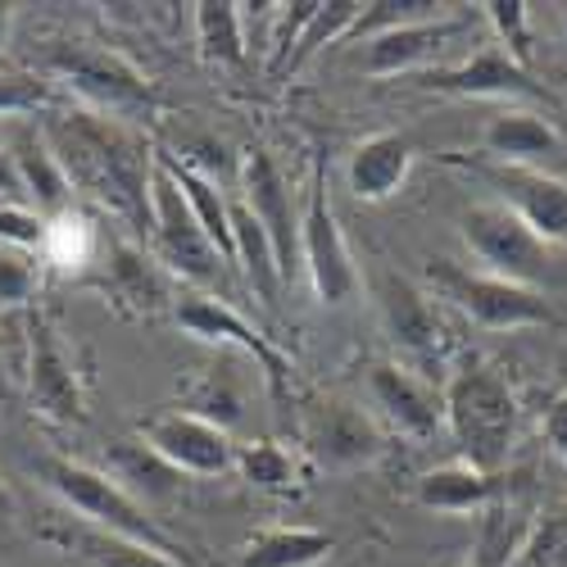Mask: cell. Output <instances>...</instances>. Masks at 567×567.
Wrapping results in <instances>:
<instances>
[{
  "label": "cell",
  "instance_id": "1",
  "mask_svg": "<svg viewBox=\"0 0 567 567\" xmlns=\"http://www.w3.org/2000/svg\"><path fill=\"white\" fill-rule=\"evenodd\" d=\"M51 151L69 177V186L96 196L114 218L136 231H151V168L155 155L146 151L127 123H114L91 110H64L41 127Z\"/></svg>",
  "mask_w": 567,
  "mask_h": 567
},
{
  "label": "cell",
  "instance_id": "2",
  "mask_svg": "<svg viewBox=\"0 0 567 567\" xmlns=\"http://www.w3.org/2000/svg\"><path fill=\"white\" fill-rule=\"evenodd\" d=\"M441 400H445V427H450L463 463L495 477L508 463L513 432H517V400H513L508 382L486 363H467L450 377Z\"/></svg>",
  "mask_w": 567,
  "mask_h": 567
},
{
  "label": "cell",
  "instance_id": "3",
  "mask_svg": "<svg viewBox=\"0 0 567 567\" xmlns=\"http://www.w3.org/2000/svg\"><path fill=\"white\" fill-rule=\"evenodd\" d=\"M45 73L55 78V86H69L91 114H105L114 123H136L155 114V91L141 78V69H132L123 55L101 51L91 41L51 45L45 51Z\"/></svg>",
  "mask_w": 567,
  "mask_h": 567
},
{
  "label": "cell",
  "instance_id": "4",
  "mask_svg": "<svg viewBox=\"0 0 567 567\" xmlns=\"http://www.w3.org/2000/svg\"><path fill=\"white\" fill-rule=\"evenodd\" d=\"M41 482L51 486L73 513H82L96 532L151 545V549H164V554H177L168 545V536L151 523L146 504L132 499L110 472L91 467V463H78V458H64V454H51V458H41Z\"/></svg>",
  "mask_w": 567,
  "mask_h": 567
},
{
  "label": "cell",
  "instance_id": "5",
  "mask_svg": "<svg viewBox=\"0 0 567 567\" xmlns=\"http://www.w3.org/2000/svg\"><path fill=\"white\" fill-rule=\"evenodd\" d=\"M458 231H463V246L482 259V268L491 277L517 281V287H532V291L554 277V246H545L540 236L499 200L472 205L458 218Z\"/></svg>",
  "mask_w": 567,
  "mask_h": 567
},
{
  "label": "cell",
  "instance_id": "6",
  "mask_svg": "<svg viewBox=\"0 0 567 567\" xmlns=\"http://www.w3.org/2000/svg\"><path fill=\"white\" fill-rule=\"evenodd\" d=\"M151 241H155V259L186 277V281H200V287H218L223 281V255L214 250V241L205 236V227L196 223L192 205L177 192V182L168 177V168L155 155L151 168Z\"/></svg>",
  "mask_w": 567,
  "mask_h": 567
},
{
  "label": "cell",
  "instance_id": "7",
  "mask_svg": "<svg viewBox=\"0 0 567 567\" xmlns=\"http://www.w3.org/2000/svg\"><path fill=\"white\" fill-rule=\"evenodd\" d=\"M432 281L445 300H454L472 322H482L486 332H517V327H540L554 318V309L540 291L491 277V272H463L450 259L432 264Z\"/></svg>",
  "mask_w": 567,
  "mask_h": 567
},
{
  "label": "cell",
  "instance_id": "8",
  "mask_svg": "<svg viewBox=\"0 0 567 567\" xmlns=\"http://www.w3.org/2000/svg\"><path fill=\"white\" fill-rule=\"evenodd\" d=\"M300 268L322 305H346L359 291V268H354L350 246L341 236L337 209L327 200L322 164L309 177V196H305V214H300Z\"/></svg>",
  "mask_w": 567,
  "mask_h": 567
},
{
  "label": "cell",
  "instance_id": "9",
  "mask_svg": "<svg viewBox=\"0 0 567 567\" xmlns=\"http://www.w3.org/2000/svg\"><path fill=\"white\" fill-rule=\"evenodd\" d=\"M173 322L182 327L186 337H196V341H205V346H227V350H241V354H250L259 368H264V377H268V386H272V395L281 400L291 391V359L281 354L255 322H246L241 313H236L227 300H218V296H209V291H192V296H182L177 305H173Z\"/></svg>",
  "mask_w": 567,
  "mask_h": 567
},
{
  "label": "cell",
  "instance_id": "10",
  "mask_svg": "<svg viewBox=\"0 0 567 567\" xmlns=\"http://www.w3.org/2000/svg\"><path fill=\"white\" fill-rule=\"evenodd\" d=\"M28 400L51 422H82L86 417L82 368L69 350V337L55 327V318H45V313L28 318Z\"/></svg>",
  "mask_w": 567,
  "mask_h": 567
},
{
  "label": "cell",
  "instance_id": "11",
  "mask_svg": "<svg viewBox=\"0 0 567 567\" xmlns=\"http://www.w3.org/2000/svg\"><path fill=\"white\" fill-rule=\"evenodd\" d=\"M141 441H146L168 467L182 477H223L236 467V445L223 422H209L192 409H173L151 422H141Z\"/></svg>",
  "mask_w": 567,
  "mask_h": 567
},
{
  "label": "cell",
  "instance_id": "12",
  "mask_svg": "<svg viewBox=\"0 0 567 567\" xmlns=\"http://www.w3.org/2000/svg\"><path fill=\"white\" fill-rule=\"evenodd\" d=\"M368 400H372L377 417L409 441H427V436H436V427H445L441 391L404 363H377L368 372Z\"/></svg>",
  "mask_w": 567,
  "mask_h": 567
},
{
  "label": "cell",
  "instance_id": "13",
  "mask_svg": "<svg viewBox=\"0 0 567 567\" xmlns=\"http://www.w3.org/2000/svg\"><path fill=\"white\" fill-rule=\"evenodd\" d=\"M305 445H309V454L322 467H337V472L368 467V463L382 458V450H386L377 417L363 413L359 404H346V400H327V404L309 409V417H305Z\"/></svg>",
  "mask_w": 567,
  "mask_h": 567
},
{
  "label": "cell",
  "instance_id": "14",
  "mask_svg": "<svg viewBox=\"0 0 567 567\" xmlns=\"http://www.w3.org/2000/svg\"><path fill=\"white\" fill-rule=\"evenodd\" d=\"M6 132V146H10V164H14V177L23 186V200L28 209H37L45 223L69 214V200H73V186L51 151L45 132L32 123V118H6L0 123Z\"/></svg>",
  "mask_w": 567,
  "mask_h": 567
},
{
  "label": "cell",
  "instance_id": "15",
  "mask_svg": "<svg viewBox=\"0 0 567 567\" xmlns=\"http://www.w3.org/2000/svg\"><path fill=\"white\" fill-rule=\"evenodd\" d=\"M241 186H246V209L259 218V227L268 231L281 281H291V272L300 268V218L291 209V192H287V177L272 164V155L255 151L241 168Z\"/></svg>",
  "mask_w": 567,
  "mask_h": 567
},
{
  "label": "cell",
  "instance_id": "16",
  "mask_svg": "<svg viewBox=\"0 0 567 567\" xmlns=\"http://www.w3.org/2000/svg\"><path fill=\"white\" fill-rule=\"evenodd\" d=\"M486 177L499 192V205H508L545 246L567 241V182H558L545 168H513V164H491Z\"/></svg>",
  "mask_w": 567,
  "mask_h": 567
},
{
  "label": "cell",
  "instance_id": "17",
  "mask_svg": "<svg viewBox=\"0 0 567 567\" xmlns=\"http://www.w3.org/2000/svg\"><path fill=\"white\" fill-rule=\"evenodd\" d=\"M422 86L445 91V96H491V101H532L540 96V86L532 82V73L508 60L499 45H482L467 60L450 64V69H427Z\"/></svg>",
  "mask_w": 567,
  "mask_h": 567
},
{
  "label": "cell",
  "instance_id": "18",
  "mask_svg": "<svg viewBox=\"0 0 567 567\" xmlns=\"http://www.w3.org/2000/svg\"><path fill=\"white\" fill-rule=\"evenodd\" d=\"M458 32H463L458 14H432V19H413V23H395L386 32H372L363 41V69L372 78L413 73L422 64H432Z\"/></svg>",
  "mask_w": 567,
  "mask_h": 567
},
{
  "label": "cell",
  "instance_id": "19",
  "mask_svg": "<svg viewBox=\"0 0 567 567\" xmlns=\"http://www.w3.org/2000/svg\"><path fill=\"white\" fill-rule=\"evenodd\" d=\"M377 300H382V322H386V332L391 341L422 359V363H432L445 354L450 346V332H445V322L432 305V296H422L413 281L404 277H382V291H377Z\"/></svg>",
  "mask_w": 567,
  "mask_h": 567
},
{
  "label": "cell",
  "instance_id": "20",
  "mask_svg": "<svg viewBox=\"0 0 567 567\" xmlns=\"http://www.w3.org/2000/svg\"><path fill=\"white\" fill-rule=\"evenodd\" d=\"M409 168H413V141L404 132H377L354 146L346 164V182L359 200L377 205V200H391L409 182Z\"/></svg>",
  "mask_w": 567,
  "mask_h": 567
},
{
  "label": "cell",
  "instance_id": "21",
  "mask_svg": "<svg viewBox=\"0 0 567 567\" xmlns=\"http://www.w3.org/2000/svg\"><path fill=\"white\" fill-rule=\"evenodd\" d=\"M417 504L432 513H486L499 504V477L472 467V463H445L417 477Z\"/></svg>",
  "mask_w": 567,
  "mask_h": 567
},
{
  "label": "cell",
  "instance_id": "22",
  "mask_svg": "<svg viewBox=\"0 0 567 567\" xmlns=\"http://www.w3.org/2000/svg\"><path fill=\"white\" fill-rule=\"evenodd\" d=\"M482 146L499 164L536 168V159H545V155L558 151V127L545 114H536V110H504V114H495L486 123Z\"/></svg>",
  "mask_w": 567,
  "mask_h": 567
},
{
  "label": "cell",
  "instance_id": "23",
  "mask_svg": "<svg viewBox=\"0 0 567 567\" xmlns=\"http://www.w3.org/2000/svg\"><path fill=\"white\" fill-rule=\"evenodd\" d=\"M231 268H241L246 281L255 287V296L264 305H277L281 291V268L272 255L268 231L259 227V218L246 209V200H231Z\"/></svg>",
  "mask_w": 567,
  "mask_h": 567
},
{
  "label": "cell",
  "instance_id": "24",
  "mask_svg": "<svg viewBox=\"0 0 567 567\" xmlns=\"http://www.w3.org/2000/svg\"><path fill=\"white\" fill-rule=\"evenodd\" d=\"M110 477L132 495V499H168L182 491V472L168 467L146 441H118L110 450Z\"/></svg>",
  "mask_w": 567,
  "mask_h": 567
},
{
  "label": "cell",
  "instance_id": "25",
  "mask_svg": "<svg viewBox=\"0 0 567 567\" xmlns=\"http://www.w3.org/2000/svg\"><path fill=\"white\" fill-rule=\"evenodd\" d=\"M332 554V536L318 527H264L246 540L241 567H318Z\"/></svg>",
  "mask_w": 567,
  "mask_h": 567
},
{
  "label": "cell",
  "instance_id": "26",
  "mask_svg": "<svg viewBox=\"0 0 567 567\" xmlns=\"http://www.w3.org/2000/svg\"><path fill=\"white\" fill-rule=\"evenodd\" d=\"M196 10V37H200V55L218 69L246 64V19L241 6L231 0H200Z\"/></svg>",
  "mask_w": 567,
  "mask_h": 567
},
{
  "label": "cell",
  "instance_id": "27",
  "mask_svg": "<svg viewBox=\"0 0 567 567\" xmlns=\"http://www.w3.org/2000/svg\"><path fill=\"white\" fill-rule=\"evenodd\" d=\"M110 281H114V296L118 300H132L136 309H159L164 300H168V281H164V272L141 255L132 241H118L114 250H110Z\"/></svg>",
  "mask_w": 567,
  "mask_h": 567
},
{
  "label": "cell",
  "instance_id": "28",
  "mask_svg": "<svg viewBox=\"0 0 567 567\" xmlns=\"http://www.w3.org/2000/svg\"><path fill=\"white\" fill-rule=\"evenodd\" d=\"M523 532H527V523H523V513L517 508H504V504L486 508L482 527H477V540H472V549H467V558L458 567H513V554H517V545H523Z\"/></svg>",
  "mask_w": 567,
  "mask_h": 567
},
{
  "label": "cell",
  "instance_id": "29",
  "mask_svg": "<svg viewBox=\"0 0 567 567\" xmlns=\"http://www.w3.org/2000/svg\"><path fill=\"white\" fill-rule=\"evenodd\" d=\"M55 105H60V86L45 73L19 69V64H0V123L51 114Z\"/></svg>",
  "mask_w": 567,
  "mask_h": 567
},
{
  "label": "cell",
  "instance_id": "30",
  "mask_svg": "<svg viewBox=\"0 0 567 567\" xmlns=\"http://www.w3.org/2000/svg\"><path fill=\"white\" fill-rule=\"evenodd\" d=\"M359 14H363V6L359 0H318V10H313V19L305 23V32H300V41H296V51H291V60H287V73H296V69H305L322 45H332V41H341V37H350L354 32V23H359Z\"/></svg>",
  "mask_w": 567,
  "mask_h": 567
},
{
  "label": "cell",
  "instance_id": "31",
  "mask_svg": "<svg viewBox=\"0 0 567 567\" xmlns=\"http://www.w3.org/2000/svg\"><path fill=\"white\" fill-rule=\"evenodd\" d=\"M513 567H567V499L527 523Z\"/></svg>",
  "mask_w": 567,
  "mask_h": 567
},
{
  "label": "cell",
  "instance_id": "32",
  "mask_svg": "<svg viewBox=\"0 0 567 567\" xmlns=\"http://www.w3.org/2000/svg\"><path fill=\"white\" fill-rule=\"evenodd\" d=\"M236 472L259 486V491H291L296 486V458L291 450H281L277 441H255V445H241L236 450Z\"/></svg>",
  "mask_w": 567,
  "mask_h": 567
},
{
  "label": "cell",
  "instance_id": "33",
  "mask_svg": "<svg viewBox=\"0 0 567 567\" xmlns=\"http://www.w3.org/2000/svg\"><path fill=\"white\" fill-rule=\"evenodd\" d=\"M486 19L495 23V45H499V51L508 55V60H517V64H532V10L523 6V0H486Z\"/></svg>",
  "mask_w": 567,
  "mask_h": 567
},
{
  "label": "cell",
  "instance_id": "34",
  "mask_svg": "<svg viewBox=\"0 0 567 567\" xmlns=\"http://www.w3.org/2000/svg\"><path fill=\"white\" fill-rule=\"evenodd\" d=\"M86 558L91 567H182L173 554L164 549H151V545H136V540H123V536H91L86 545Z\"/></svg>",
  "mask_w": 567,
  "mask_h": 567
},
{
  "label": "cell",
  "instance_id": "35",
  "mask_svg": "<svg viewBox=\"0 0 567 567\" xmlns=\"http://www.w3.org/2000/svg\"><path fill=\"white\" fill-rule=\"evenodd\" d=\"M37 296V264L28 250L0 246V305H28Z\"/></svg>",
  "mask_w": 567,
  "mask_h": 567
},
{
  "label": "cell",
  "instance_id": "36",
  "mask_svg": "<svg viewBox=\"0 0 567 567\" xmlns=\"http://www.w3.org/2000/svg\"><path fill=\"white\" fill-rule=\"evenodd\" d=\"M45 218L28 205H0V246L10 250H41Z\"/></svg>",
  "mask_w": 567,
  "mask_h": 567
},
{
  "label": "cell",
  "instance_id": "37",
  "mask_svg": "<svg viewBox=\"0 0 567 567\" xmlns=\"http://www.w3.org/2000/svg\"><path fill=\"white\" fill-rule=\"evenodd\" d=\"M545 441L558 458H567V391L554 395L549 409H545Z\"/></svg>",
  "mask_w": 567,
  "mask_h": 567
},
{
  "label": "cell",
  "instance_id": "38",
  "mask_svg": "<svg viewBox=\"0 0 567 567\" xmlns=\"http://www.w3.org/2000/svg\"><path fill=\"white\" fill-rule=\"evenodd\" d=\"M0 205H28V200H23V186H19V177H14V164H10L6 132H0Z\"/></svg>",
  "mask_w": 567,
  "mask_h": 567
},
{
  "label": "cell",
  "instance_id": "39",
  "mask_svg": "<svg viewBox=\"0 0 567 567\" xmlns=\"http://www.w3.org/2000/svg\"><path fill=\"white\" fill-rule=\"evenodd\" d=\"M10 32H14V6L10 0H0V51L10 45Z\"/></svg>",
  "mask_w": 567,
  "mask_h": 567
},
{
  "label": "cell",
  "instance_id": "40",
  "mask_svg": "<svg viewBox=\"0 0 567 567\" xmlns=\"http://www.w3.org/2000/svg\"><path fill=\"white\" fill-rule=\"evenodd\" d=\"M10 517H14V499L6 486H0V523H10Z\"/></svg>",
  "mask_w": 567,
  "mask_h": 567
}]
</instances>
